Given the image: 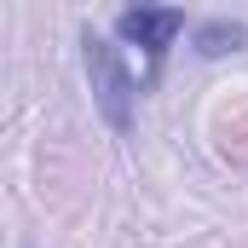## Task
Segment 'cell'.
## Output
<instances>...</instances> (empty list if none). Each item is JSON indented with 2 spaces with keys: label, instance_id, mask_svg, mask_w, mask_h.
Returning <instances> with one entry per match:
<instances>
[{
  "label": "cell",
  "instance_id": "6da1fadb",
  "mask_svg": "<svg viewBox=\"0 0 248 248\" xmlns=\"http://www.w3.org/2000/svg\"><path fill=\"white\" fill-rule=\"evenodd\" d=\"M81 63H87V87H93V110L104 116L110 133H133V116H139V81L122 63V46L104 41L93 23L81 29Z\"/></svg>",
  "mask_w": 248,
  "mask_h": 248
},
{
  "label": "cell",
  "instance_id": "3957f363",
  "mask_svg": "<svg viewBox=\"0 0 248 248\" xmlns=\"http://www.w3.org/2000/svg\"><path fill=\"white\" fill-rule=\"evenodd\" d=\"M190 46H196L202 58H225V52L248 46V23L243 17H202V23L190 29Z\"/></svg>",
  "mask_w": 248,
  "mask_h": 248
},
{
  "label": "cell",
  "instance_id": "7a4b0ae2",
  "mask_svg": "<svg viewBox=\"0 0 248 248\" xmlns=\"http://www.w3.org/2000/svg\"><path fill=\"white\" fill-rule=\"evenodd\" d=\"M116 35L127 46H144L150 75H156L162 58H168V46L185 35V12L179 6H127V12H116Z\"/></svg>",
  "mask_w": 248,
  "mask_h": 248
}]
</instances>
